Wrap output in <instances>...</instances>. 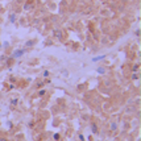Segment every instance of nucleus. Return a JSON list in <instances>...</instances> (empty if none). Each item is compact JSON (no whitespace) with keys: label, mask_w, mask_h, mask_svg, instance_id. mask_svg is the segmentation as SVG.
Instances as JSON below:
<instances>
[{"label":"nucleus","mask_w":141,"mask_h":141,"mask_svg":"<svg viewBox=\"0 0 141 141\" xmlns=\"http://www.w3.org/2000/svg\"><path fill=\"white\" fill-rule=\"evenodd\" d=\"M54 140H60V135H58V133L54 135Z\"/></svg>","instance_id":"nucleus-7"},{"label":"nucleus","mask_w":141,"mask_h":141,"mask_svg":"<svg viewBox=\"0 0 141 141\" xmlns=\"http://www.w3.org/2000/svg\"><path fill=\"white\" fill-rule=\"evenodd\" d=\"M92 132H94V133H96V132H98V128H96V125H95V124L92 125Z\"/></svg>","instance_id":"nucleus-2"},{"label":"nucleus","mask_w":141,"mask_h":141,"mask_svg":"<svg viewBox=\"0 0 141 141\" xmlns=\"http://www.w3.org/2000/svg\"><path fill=\"white\" fill-rule=\"evenodd\" d=\"M24 53H25V50H16V52H15V54H13L12 57H13V58H17V57H21Z\"/></svg>","instance_id":"nucleus-1"},{"label":"nucleus","mask_w":141,"mask_h":141,"mask_svg":"<svg viewBox=\"0 0 141 141\" xmlns=\"http://www.w3.org/2000/svg\"><path fill=\"white\" fill-rule=\"evenodd\" d=\"M111 129H112V131H116V124H115V123L111 125Z\"/></svg>","instance_id":"nucleus-5"},{"label":"nucleus","mask_w":141,"mask_h":141,"mask_svg":"<svg viewBox=\"0 0 141 141\" xmlns=\"http://www.w3.org/2000/svg\"><path fill=\"white\" fill-rule=\"evenodd\" d=\"M104 71H105V70H104L103 67H99V69H98V73H104Z\"/></svg>","instance_id":"nucleus-4"},{"label":"nucleus","mask_w":141,"mask_h":141,"mask_svg":"<svg viewBox=\"0 0 141 141\" xmlns=\"http://www.w3.org/2000/svg\"><path fill=\"white\" fill-rule=\"evenodd\" d=\"M104 58V55H102V57H96V58H94V61H99V60H103Z\"/></svg>","instance_id":"nucleus-3"},{"label":"nucleus","mask_w":141,"mask_h":141,"mask_svg":"<svg viewBox=\"0 0 141 141\" xmlns=\"http://www.w3.org/2000/svg\"><path fill=\"white\" fill-rule=\"evenodd\" d=\"M33 44H34L33 41H28V42H27V46H32Z\"/></svg>","instance_id":"nucleus-6"},{"label":"nucleus","mask_w":141,"mask_h":141,"mask_svg":"<svg viewBox=\"0 0 141 141\" xmlns=\"http://www.w3.org/2000/svg\"><path fill=\"white\" fill-rule=\"evenodd\" d=\"M11 104H17V100H16V99H13L12 102H11Z\"/></svg>","instance_id":"nucleus-8"}]
</instances>
